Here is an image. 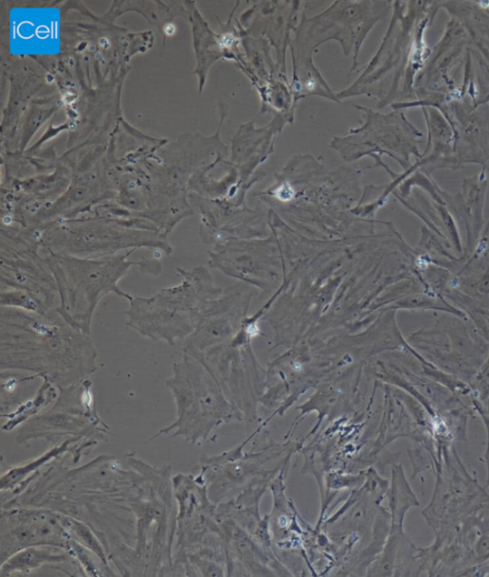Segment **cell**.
Masks as SVG:
<instances>
[{
  "label": "cell",
  "instance_id": "9c48e42d",
  "mask_svg": "<svg viewBox=\"0 0 489 577\" xmlns=\"http://www.w3.org/2000/svg\"><path fill=\"white\" fill-rule=\"evenodd\" d=\"M389 506L392 512V528H402L406 513L412 506H418L410 486L405 477L403 467L393 468V481L389 491Z\"/></svg>",
  "mask_w": 489,
  "mask_h": 577
},
{
  "label": "cell",
  "instance_id": "277c9868",
  "mask_svg": "<svg viewBox=\"0 0 489 577\" xmlns=\"http://www.w3.org/2000/svg\"><path fill=\"white\" fill-rule=\"evenodd\" d=\"M41 243L47 254L81 258H101L139 248L172 255L167 234L150 222L69 221L51 223L41 229Z\"/></svg>",
  "mask_w": 489,
  "mask_h": 577
},
{
  "label": "cell",
  "instance_id": "5b68a950",
  "mask_svg": "<svg viewBox=\"0 0 489 577\" xmlns=\"http://www.w3.org/2000/svg\"><path fill=\"white\" fill-rule=\"evenodd\" d=\"M183 282L167 288L151 297L132 296L128 316L129 327L152 341H164L175 346L186 341L195 331L200 315L204 290L202 270L188 272L177 268Z\"/></svg>",
  "mask_w": 489,
  "mask_h": 577
},
{
  "label": "cell",
  "instance_id": "ba28073f",
  "mask_svg": "<svg viewBox=\"0 0 489 577\" xmlns=\"http://www.w3.org/2000/svg\"><path fill=\"white\" fill-rule=\"evenodd\" d=\"M69 554L56 546L29 547L15 553L2 566V575L13 572H30L50 563H66Z\"/></svg>",
  "mask_w": 489,
  "mask_h": 577
},
{
  "label": "cell",
  "instance_id": "7a4b0ae2",
  "mask_svg": "<svg viewBox=\"0 0 489 577\" xmlns=\"http://www.w3.org/2000/svg\"><path fill=\"white\" fill-rule=\"evenodd\" d=\"M135 251L101 258L46 255L58 287L57 311L72 327L92 334L93 316L104 296L115 294L130 301L132 295L122 290L120 282L132 266H138L142 274L161 275L162 267L158 260H131Z\"/></svg>",
  "mask_w": 489,
  "mask_h": 577
},
{
  "label": "cell",
  "instance_id": "8992f818",
  "mask_svg": "<svg viewBox=\"0 0 489 577\" xmlns=\"http://www.w3.org/2000/svg\"><path fill=\"white\" fill-rule=\"evenodd\" d=\"M167 386L175 399L177 420L152 439L176 428V437L182 436L195 444L206 440L223 422L242 418L241 413L234 411L216 392L196 359L188 354L174 364L173 375L167 380Z\"/></svg>",
  "mask_w": 489,
  "mask_h": 577
},
{
  "label": "cell",
  "instance_id": "52a82bcc",
  "mask_svg": "<svg viewBox=\"0 0 489 577\" xmlns=\"http://www.w3.org/2000/svg\"><path fill=\"white\" fill-rule=\"evenodd\" d=\"M2 558H8L29 547L56 546L69 549V532L62 516L49 511L9 510L3 513Z\"/></svg>",
  "mask_w": 489,
  "mask_h": 577
},
{
  "label": "cell",
  "instance_id": "3957f363",
  "mask_svg": "<svg viewBox=\"0 0 489 577\" xmlns=\"http://www.w3.org/2000/svg\"><path fill=\"white\" fill-rule=\"evenodd\" d=\"M41 248L40 230L4 226L0 236L2 306L39 314L57 308V283Z\"/></svg>",
  "mask_w": 489,
  "mask_h": 577
},
{
  "label": "cell",
  "instance_id": "6da1fadb",
  "mask_svg": "<svg viewBox=\"0 0 489 577\" xmlns=\"http://www.w3.org/2000/svg\"><path fill=\"white\" fill-rule=\"evenodd\" d=\"M92 334L72 327L57 308L46 314L2 306L0 368L48 379L58 388L87 380L97 370Z\"/></svg>",
  "mask_w": 489,
  "mask_h": 577
}]
</instances>
